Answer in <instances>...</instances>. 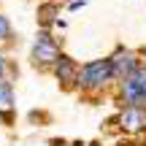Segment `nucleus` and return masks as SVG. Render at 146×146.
<instances>
[{"label":"nucleus","instance_id":"obj_1","mask_svg":"<svg viewBox=\"0 0 146 146\" xmlns=\"http://www.w3.org/2000/svg\"><path fill=\"white\" fill-rule=\"evenodd\" d=\"M108 81H114V70H111V60H92L84 68H78L76 87L81 92H103L108 87Z\"/></svg>","mask_w":146,"mask_h":146},{"label":"nucleus","instance_id":"obj_2","mask_svg":"<svg viewBox=\"0 0 146 146\" xmlns=\"http://www.w3.org/2000/svg\"><path fill=\"white\" fill-rule=\"evenodd\" d=\"M119 100L125 106L146 108V68H143V65H138L130 76L122 78V84H119Z\"/></svg>","mask_w":146,"mask_h":146},{"label":"nucleus","instance_id":"obj_3","mask_svg":"<svg viewBox=\"0 0 146 146\" xmlns=\"http://www.w3.org/2000/svg\"><path fill=\"white\" fill-rule=\"evenodd\" d=\"M57 57H60V46L54 43V38L49 35V33H38L35 43H33V54H30L33 65L46 70V68H52V65L57 62Z\"/></svg>","mask_w":146,"mask_h":146},{"label":"nucleus","instance_id":"obj_4","mask_svg":"<svg viewBox=\"0 0 146 146\" xmlns=\"http://www.w3.org/2000/svg\"><path fill=\"white\" fill-rule=\"evenodd\" d=\"M119 130L127 133V135H138V133L146 130V108H138V106H125L119 114Z\"/></svg>","mask_w":146,"mask_h":146},{"label":"nucleus","instance_id":"obj_5","mask_svg":"<svg viewBox=\"0 0 146 146\" xmlns=\"http://www.w3.org/2000/svg\"><path fill=\"white\" fill-rule=\"evenodd\" d=\"M52 68H54V76H57V81L62 84L65 89L76 87V78H78V65H76V60H70L68 54H60L57 62H54Z\"/></svg>","mask_w":146,"mask_h":146},{"label":"nucleus","instance_id":"obj_6","mask_svg":"<svg viewBox=\"0 0 146 146\" xmlns=\"http://www.w3.org/2000/svg\"><path fill=\"white\" fill-rule=\"evenodd\" d=\"M108 60H111L114 78H119V81L138 68V57H135V52H130V49H119V52H116L114 57H108Z\"/></svg>","mask_w":146,"mask_h":146},{"label":"nucleus","instance_id":"obj_7","mask_svg":"<svg viewBox=\"0 0 146 146\" xmlns=\"http://www.w3.org/2000/svg\"><path fill=\"white\" fill-rule=\"evenodd\" d=\"M11 108H14V89H11L8 78H0V114L3 119H11Z\"/></svg>","mask_w":146,"mask_h":146},{"label":"nucleus","instance_id":"obj_8","mask_svg":"<svg viewBox=\"0 0 146 146\" xmlns=\"http://www.w3.org/2000/svg\"><path fill=\"white\" fill-rule=\"evenodd\" d=\"M52 14H57V5H54V3H46V5H41V8H38L41 25H49V22H52Z\"/></svg>","mask_w":146,"mask_h":146},{"label":"nucleus","instance_id":"obj_9","mask_svg":"<svg viewBox=\"0 0 146 146\" xmlns=\"http://www.w3.org/2000/svg\"><path fill=\"white\" fill-rule=\"evenodd\" d=\"M8 35H11V22H8V16L0 14V43H3Z\"/></svg>","mask_w":146,"mask_h":146}]
</instances>
